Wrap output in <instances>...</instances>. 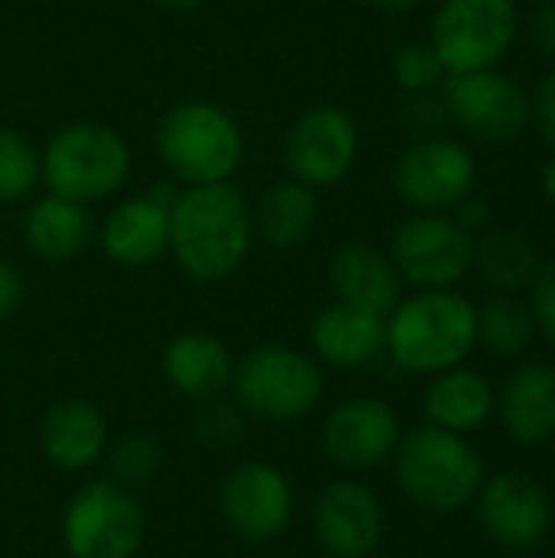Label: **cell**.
<instances>
[{
  "label": "cell",
  "instance_id": "cell-11",
  "mask_svg": "<svg viewBox=\"0 0 555 558\" xmlns=\"http://www.w3.org/2000/svg\"><path fill=\"white\" fill-rule=\"evenodd\" d=\"M360 131L340 105H314L298 114L285 137V167L311 190L337 186L357 163Z\"/></svg>",
  "mask_w": 555,
  "mask_h": 558
},
{
  "label": "cell",
  "instance_id": "cell-40",
  "mask_svg": "<svg viewBox=\"0 0 555 558\" xmlns=\"http://www.w3.org/2000/svg\"><path fill=\"white\" fill-rule=\"evenodd\" d=\"M370 558H406V556H370Z\"/></svg>",
  "mask_w": 555,
  "mask_h": 558
},
{
  "label": "cell",
  "instance_id": "cell-29",
  "mask_svg": "<svg viewBox=\"0 0 555 558\" xmlns=\"http://www.w3.org/2000/svg\"><path fill=\"white\" fill-rule=\"evenodd\" d=\"M160 464H164V451L154 438L147 435H128L121 438L111 451H108V471H111V481L121 484L124 490H141L147 487L157 474H160Z\"/></svg>",
  "mask_w": 555,
  "mask_h": 558
},
{
  "label": "cell",
  "instance_id": "cell-30",
  "mask_svg": "<svg viewBox=\"0 0 555 558\" xmlns=\"http://www.w3.org/2000/svg\"><path fill=\"white\" fill-rule=\"evenodd\" d=\"M445 65L438 59V52L432 49V43H409L396 52L393 59V78L399 88L412 92V95H422V92H432L435 85L445 82Z\"/></svg>",
  "mask_w": 555,
  "mask_h": 558
},
{
  "label": "cell",
  "instance_id": "cell-10",
  "mask_svg": "<svg viewBox=\"0 0 555 558\" xmlns=\"http://www.w3.org/2000/svg\"><path fill=\"white\" fill-rule=\"evenodd\" d=\"M219 513L229 533L249 546H268L291 526L294 490L291 481L265 461L232 468L219 487Z\"/></svg>",
  "mask_w": 555,
  "mask_h": 558
},
{
  "label": "cell",
  "instance_id": "cell-25",
  "mask_svg": "<svg viewBox=\"0 0 555 558\" xmlns=\"http://www.w3.org/2000/svg\"><path fill=\"white\" fill-rule=\"evenodd\" d=\"M317 216H321L317 190L288 180L265 190L262 199L252 206V229L272 248H298L311 239Z\"/></svg>",
  "mask_w": 555,
  "mask_h": 558
},
{
  "label": "cell",
  "instance_id": "cell-31",
  "mask_svg": "<svg viewBox=\"0 0 555 558\" xmlns=\"http://www.w3.org/2000/svg\"><path fill=\"white\" fill-rule=\"evenodd\" d=\"M242 409L236 402L209 399V405L200 412L193 435L203 448H229L242 438Z\"/></svg>",
  "mask_w": 555,
  "mask_h": 558
},
{
  "label": "cell",
  "instance_id": "cell-21",
  "mask_svg": "<svg viewBox=\"0 0 555 558\" xmlns=\"http://www.w3.org/2000/svg\"><path fill=\"white\" fill-rule=\"evenodd\" d=\"M330 288L337 301L389 317V311L402 301V275L393 258L370 245H343L330 255Z\"/></svg>",
  "mask_w": 555,
  "mask_h": 558
},
{
  "label": "cell",
  "instance_id": "cell-4",
  "mask_svg": "<svg viewBox=\"0 0 555 558\" xmlns=\"http://www.w3.org/2000/svg\"><path fill=\"white\" fill-rule=\"evenodd\" d=\"M39 173L49 193L92 206L128 183L131 147L101 121H72L39 150Z\"/></svg>",
  "mask_w": 555,
  "mask_h": 558
},
{
  "label": "cell",
  "instance_id": "cell-34",
  "mask_svg": "<svg viewBox=\"0 0 555 558\" xmlns=\"http://www.w3.org/2000/svg\"><path fill=\"white\" fill-rule=\"evenodd\" d=\"M530 43L543 59L555 62V3H540L530 20Z\"/></svg>",
  "mask_w": 555,
  "mask_h": 558
},
{
  "label": "cell",
  "instance_id": "cell-12",
  "mask_svg": "<svg viewBox=\"0 0 555 558\" xmlns=\"http://www.w3.org/2000/svg\"><path fill=\"white\" fill-rule=\"evenodd\" d=\"M474 180H478L474 157L455 137L415 141L399 154L393 170L396 193L422 213L455 209L461 199L471 196Z\"/></svg>",
  "mask_w": 555,
  "mask_h": 558
},
{
  "label": "cell",
  "instance_id": "cell-22",
  "mask_svg": "<svg viewBox=\"0 0 555 558\" xmlns=\"http://www.w3.org/2000/svg\"><path fill=\"white\" fill-rule=\"evenodd\" d=\"M500 422L520 445H540L555 435V366L527 363L500 392Z\"/></svg>",
  "mask_w": 555,
  "mask_h": 558
},
{
  "label": "cell",
  "instance_id": "cell-6",
  "mask_svg": "<svg viewBox=\"0 0 555 558\" xmlns=\"http://www.w3.org/2000/svg\"><path fill=\"white\" fill-rule=\"evenodd\" d=\"M232 402L265 422H298L324 396V373L304 350L265 343L249 350L232 369Z\"/></svg>",
  "mask_w": 555,
  "mask_h": 558
},
{
  "label": "cell",
  "instance_id": "cell-24",
  "mask_svg": "<svg viewBox=\"0 0 555 558\" xmlns=\"http://www.w3.org/2000/svg\"><path fill=\"white\" fill-rule=\"evenodd\" d=\"M494 412V389L491 383L464 366L445 369L425 389V415L429 425L464 435L478 432Z\"/></svg>",
  "mask_w": 555,
  "mask_h": 558
},
{
  "label": "cell",
  "instance_id": "cell-17",
  "mask_svg": "<svg viewBox=\"0 0 555 558\" xmlns=\"http://www.w3.org/2000/svg\"><path fill=\"white\" fill-rule=\"evenodd\" d=\"M478 517L487 536L504 549H533L553 526V507L546 490L517 471L494 474L478 490Z\"/></svg>",
  "mask_w": 555,
  "mask_h": 558
},
{
  "label": "cell",
  "instance_id": "cell-20",
  "mask_svg": "<svg viewBox=\"0 0 555 558\" xmlns=\"http://www.w3.org/2000/svg\"><path fill=\"white\" fill-rule=\"evenodd\" d=\"M160 369L173 392L209 402L229 389L236 360L219 337L206 330H186L164 347Z\"/></svg>",
  "mask_w": 555,
  "mask_h": 558
},
{
  "label": "cell",
  "instance_id": "cell-1",
  "mask_svg": "<svg viewBox=\"0 0 555 558\" xmlns=\"http://www.w3.org/2000/svg\"><path fill=\"white\" fill-rule=\"evenodd\" d=\"M252 206L232 183L180 186L170 209V255L203 284L232 278L252 248Z\"/></svg>",
  "mask_w": 555,
  "mask_h": 558
},
{
  "label": "cell",
  "instance_id": "cell-15",
  "mask_svg": "<svg viewBox=\"0 0 555 558\" xmlns=\"http://www.w3.org/2000/svg\"><path fill=\"white\" fill-rule=\"evenodd\" d=\"M314 536L330 558H370L386 533V513L379 497L350 477L330 481L311 510Z\"/></svg>",
  "mask_w": 555,
  "mask_h": 558
},
{
  "label": "cell",
  "instance_id": "cell-37",
  "mask_svg": "<svg viewBox=\"0 0 555 558\" xmlns=\"http://www.w3.org/2000/svg\"><path fill=\"white\" fill-rule=\"evenodd\" d=\"M379 10H389V13H406V10H415L422 0H373Z\"/></svg>",
  "mask_w": 555,
  "mask_h": 558
},
{
  "label": "cell",
  "instance_id": "cell-26",
  "mask_svg": "<svg viewBox=\"0 0 555 558\" xmlns=\"http://www.w3.org/2000/svg\"><path fill=\"white\" fill-rule=\"evenodd\" d=\"M471 268L478 278L500 294H517L520 288H530L540 262L533 245L514 232V229H484L481 239H474Z\"/></svg>",
  "mask_w": 555,
  "mask_h": 558
},
{
  "label": "cell",
  "instance_id": "cell-27",
  "mask_svg": "<svg viewBox=\"0 0 555 558\" xmlns=\"http://www.w3.org/2000/svg\"><path fill=\"white\" fill-rule=\"evenodd\" d=\"M478 311V343H484L497 356H517L533 343L536 324L530 314V304H523L517 294L494 291Z\"/></svg>",
  "mask_w": 555,
  "mask_h": 558
},
{
  "label": "cell",
  "instance_id": "cell-33",
  "mask_svg": "<svg viewBox=\"0 0 555 558\" xmlns=\"http://www.w3.org/2000/svg\"><path fill=\"white\" fill-rule=\"evenodd\" d=\"M533 118L540 121L543 137L550 141V147L555 150V69L540 82L536 95H533Z\"/></svg>",
  "mask_w": 555,
  "mask_h": 558
},
{
  "label": "cell",
  "instance_id": "cell-23",
  "mask_svg": "<svg viewBox=\"0 0 555 558\" xmlns=\"http://www.w3.org/2000/svg\"><path fill=\"white\" fill-rule=\"evenodd\" d=\"M92 232L95 226H92L88 206L56 196V193L39 196L26 209V219H23V235H26L29 252L52 265L75 258L88 245Z\"/></svg>",
  "mask_w": 555,
  "mask_h": 558
},
{
  "label": "cell",
  "instance_id": "cell-8",
  "mask_svg": "<svg viewBox=\"0 0 555 558\" xmlns=\"http://www.w3.org/2000/svg\"><path fill=\"white\" fill-rule=\"evenodd\" d=\"M517 36L514 0H445L432 20V49L448 75L494 69Z\"/></svg>",
  "mask_w": 555,
  "mask_h": 558
},
{
  "label": "cell",
  "instance_id": "cell-42",
  "mask_svg": "<svg viewBox=\"0 0 555 558\" xmlns=\"http://www.w3.org/2000/svg\"><path fill=\"white\" fill-rule=\"evenodd\" d=\"M324 558H330V556H324Z\"/></svg>",
  "mask_w": 555,
  "mask_h": 558
},
{
  "label": "cell",
  "instance_id": "cell-41",
  "mask_svg": "<svg viewBox=\"0 0 555 558\" xmlns=\"http://www.w3.org/2000/svg\"><path fill=\"white\" fill-rule=\"evenodd\" d=\"M533 3H555V0H533Z\"/></svg>",
  "mask_w": 555,
  "mask_h": 558
},
{
  "label": "cell",
  "instance_id": "cell-13",
  "mask_svg": "<svg viewBox=\"0 0 555 558\" xmlns=\"http://www.w3.org/2000/svg\"><path fill=\"white\" fill-rule=\"evenodd\" d=\"M448 114L484 141H514L533 118L527 92L497 69L451 75L445 85Z\"/></svg>",
  "mask_w": 555,
  "mask_h": 558
},
{
  "label": "cell",
  "instance_id": "cell-18",
  "mask_svg": "<svg viewBox=\"0 0 555 558\" xmlns=\"http://www.w3.org/2000/svg\"><path fill=\"white\" fill-rule=\"evenodd\" d=\"M39 451L65 474L88 471L108 451V418L88 399H59L39 418Z\"/></svg>",
  "mask_w": 555,
  "mask_h": 558
},
{
  "label": "cell",
  "instance_id": "cell-2",
  "mask_svg": "<svg viewBox=\"0 0 555 558\" xmlns=\"http://www.w3.org/2000/svg\"><path fill=\"white\" fill-rule=\"evenodd\" d=\"M478 347V311L451 288L402 298L386 317V353L415 376L461 366Z\"/></svg>",
  "mask_w": 555,
  "mask_h": 558
},
{
  "label": "cell",
  "instance_id": "cell-14",
  "mask_svg": "<svg viewBox=\"0 0 555 558\" xmlns=\"http://www.w3.org/2000/svg\"><path fill=\"white\" fill-rule=\"evenodd\" d=\"M180 183L157 180L147 193L121 199L108 209L98 242L101 252L121 268H147L170 248V209Z\"/></svg>",
  "mask_w": 555,
  "mask_h": 558
},
{
  "label": "cell",
  "instance_id": "cell-5",
  "mask_svg": "<svg viewBox=\"0 0 555 558\" xmlns=\"http://www.w3.org/2000/svg\"><path fill=\"white\" fill-rule=\"evenodd\" d=\"M393 458L402 494L429 513H455L468 507L484 484V464L464 435L435 425L399 438Z\"/></svg>",
  "mask_w": 555,
  "mask_h": 558
},
{
  "label": "cell",
  "instance_id": "cell-39",
  "mask_svg": "<svg viewBox=\"0 0 555 558\" xmlns=\"http://www.w3.org/2000/svg\"><path fill=\"white\" fill-rule=\"evenodd\" d=\"M154 3H160V7H167V10H196V7H203L206 0H154Z\"/></svg>",
  "mask_w": 555,
  "mask_h": 558
},
{
  "label": "cell",
  "instance_id": "cell-35",
  "mask_svg": "<svg viewBox=\"0 0 555 558\" xmlns=\"http://www.w3.org/2000/svg\"><path fill=\"white\" fill-rule=\"evenodd\" d=\"M23 301V278L10 262H0V320H7L10 314H16Z\"/></svg>",
  "mask_w": 555,
  "mask_h": 558
},
{
  "label": "cell",
  "instance_id": "cell-32",
  "mask_svg": "<svg viewBox=\"0 0 555 558\" xmlns=\"http://www.w3.org/2000/svg\"><path fill=\"white\" fill-rule=\"evenodd\" d=\"M530 314L540 333L555 343V258L536 268L530 281Z\"/></svg>",
  "mask_w": 555,
  "mask_h": 558
},
{
  "label": "cell",
  "instance_id": "cell-16",
  "mask_svg": "<svg viewBox=\"0 0 555 558\" xmlns=\"http://www.w3.org/2000/svg\"><path fill=\"white\" fill-rule=\"evenodd\" d=\"M399 415L373 396L340 402L321 428V448L343 471H373L399 448Z\"/></svg>",
  "mask_w": 555,
  "mask_h": 558
},
{
  "label": "cell",
  "instance_id": "cell-3",
  "mask_svg": "<svg viewBox=\"0 0 555 558\" xmlns=\"http://www.w3.org/2000/svg\"><path fill=\"white\" fill-rule=\"evenodd\" d=\"M157 154L180 186L229 183L245 157L239 121L203 98L173 105L157 124Z\"/></svg>",
  "mask_w": 555,
  "mask_h": 558
},
{
  "label": "cell",
  "instance_id": "cell-36",
  "mask_svg": "<svg viewBox=\"0 0 555 558\" xmlns=\"http://www.w3.org/2000/svg\"><path fill=\"white\" fill-rule=\"evenodd\" d=\"M458 213H455V222L461 226V229H468L471 235L474 232H481V229H487V203H481V199H461L458 206H455Z\"/></svg>",
  "mask_w": 555,
  "mask_h": 558
},
{
  "label": "cell",
  "instance_id": "cell-38",
  "mask_svg": "<svg viewBox=\"0 0 555 558\" xmlns=\"http://www.w3.org/2000/svg\"><path fill=\"white\" fill-rule=\"evenodd\" d=\"M540 186H543V193L550 196L555 203V157L543 167V173H540Z\"/></svg>",
  "mask_w": 555,
  "mask_h": 558
},
{
  "label": "cell",
  "instance_id": "cell-7",
  "mask_svg": "<svg viewBox=\"0 0 555 558\" xmlns=\"http://www.w3.org/2000/svg\"><path fill=\"white\" fill-rule=\"evenodd\" d=\"M59 530L69 558H134L144 546L147 520L131 490L101 477L69 497Z\"/></svg>",
  "mask_w": 555,
  "mask_h": 558
},
{
  "label": "cell",
  "instance_id": "cell-28",
  "mask_svg": "<svg viewBox=\"0 0 555 558\" xmlns=\"http://www.w3.org/2000/svg\"><path fill=\"white\" fill-rule=\"evenodd\" d=\"M39 183V150L16 128L0 124V203L26 199Z\"/></svg>",
  "mask_w": 555,
  "mask_h": 558
},
{
  "label": "cell",
  "instance_id": "cell-9",
  "mask_svg": "<svg viewBox=\"0 0 555 558\" xmlns=\"http://www.w3.org/2000/svg\"><path fill=\"white\" fill-rule=\"evenodd\" d=\"M474 235L445 213H419L406 219L393 239V265L402 281L422 291L458 284L471 271Z\"/></svg>",
  "mask_w": 555,
  "mask_h": 558
},
{
  "label": "cell",
  "instance_id": "cell-19",
  "mask_svg": "<svg viewBox=\"0 0 555 558\" xmlns=\"http://www.w3.org/2000/svg\"><path fill=\"white\" fill-rule=\"evenodd\" d=\"M307 340L317 363L334 369H360L386 350V317L334 301L311 320Z\"/></svg>",
  "mask_w": 555,
  "mask_h": 558
}]
</instances>
